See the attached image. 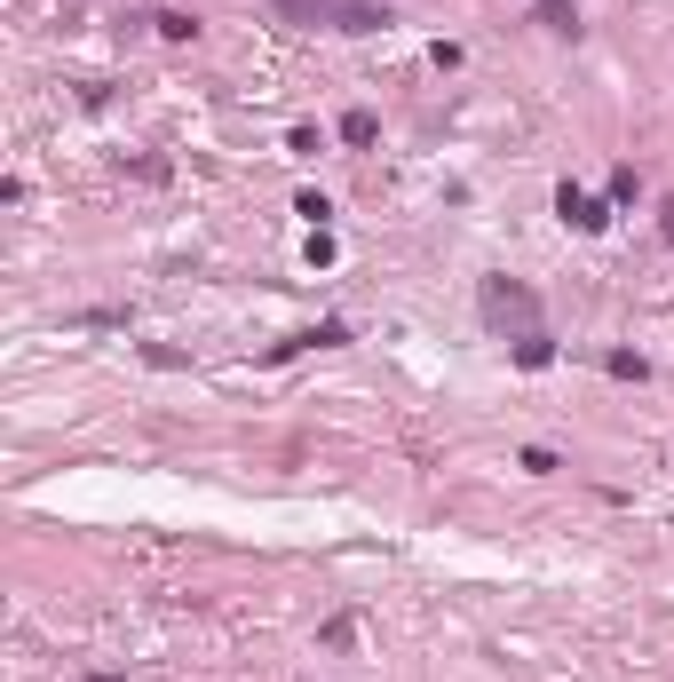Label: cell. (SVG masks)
Wrapping results in <instances>:
<instances>
[{
  "label": "cell",
  "instance_id": "cell-9",
  "mask_svg": "<svg viewBox=\"0 0 674 682\" xmlns=\"http://www.w3.org/2000/svg\"><path fill=\"white\" fill-rule=\"evenodd\" d=\"M373 135H381V119H373V112H349V119H341V143H373Z\"/></svg>",
  "mask_w": 674,
  "mask_h": 682
},
{
  "label": "cell",
  "instance_id": "cell-11",
  "mask_svg": "<svg viewBox=\"0 0 674 682\" xmlns=\"http://www.w3.org/2000/svg\"><path fill=\"white\" fill-rule=\"evenodd\" d=\"M659 215H667V238H674V199H667V207H659Z\"/></svg>",
  "mask_w": 674,
  "mask_h": 682
},
{
  "label": "cell",
  "instance_id": "cell-4",
  "mask_svg": "<svg viewBox=\"0 0 674 682\" xmlns=\"http://www.w3.org/2000/svg\"><path fill=\"white\" fill-rule=\"evenodd\" d=\"M270 16H286V24H334V0H270Z\"/></svg>",
  "mask_w": 674,
  "mask_h": 682
},
{
  "label": "cell",
  "instance_id": "cell-1",
  "mask_svg": "<svg viewBox=\"0 0 674 682\" xmlns=\"http://www.w3.org/2000/svg\"><path fill=\"white\" fill-rule=\"evenodd\" d=\"M484 326L508 341L540 334V294L532 286H516V278H484Z\"/></svg>",
  "mask_w": 674,
  "mask_h": 682
},
{
  "label": "cell",
  "instance_id": "cell-5",
  "mask_svg": "<svg viewBox=\"0 0 674 682\" xmlns=\"http://www.w3.org/2000/svg\"><path fill=\"white\" fill-rule=\"evenodd\" d=\"M516 365H524V373H540V365H556V341H548V326H540V334H524V341H516Z\"/></svg>",
  "mask_w": 674,
  "mask_h": 682
},
{
  "label": "cell",
  "instance_id": "cell-8",
  "mask_svg": "<svg viewBox=\"0 0 674 682\" xmlns=\"http://www.w3.org/2000/svg\"><path fill=\"white\" fill-rule=\"evenodd\" d=\"M603 373H611V381H643V373H651V365H643V357H635V349H611V357H603Z\"/></svg>",
  "mask_w": 674,
  "mask_h": 682
},
{
  "label": "cell",
  "instance_id": "cell-6",
  "mask_svg": "<svg viewBox=\"0 0 674 682\" xmlns=\"http://www.w3.org/2000/svg\"><path fill=\"white\" fill-rule=\"evenodd\" d=\"M318 643H326V651H349V643H357V619H349V611H334V619L318 627Z\"/></svg>",
  "mask_w": 674,
  "mask_h": 682
},
{
  "label": "cell",
  "instance_id": "cell-7",
  "mask_svg": "<svg viewBox=\"0 0 674 682\" xmlns=\"http://www.w3.org/2000/svg\"><path fill=\"white\" fill-rule=\"evenodd\" d=\"M151 24H159V32H167V40H199V16H183V8H159V16H151Z\"/></svg>",
  "mask_w": 674,
  "mask_h": 682
},
{
  "label": "cell",
  "instance_id": "cell-2",
  "mask_svg": "<svg viewBox=\"0 0 674 682\" xmlns=\"http://www.w3.org/2000/svg\"><path fill=\"white\" fill-rule=\"evenodd\" d=\"M556 215L571 230H603V223H611V207H603V199H587L579 183H563V191H556Z\"/></svg>",
  "mask_w": 674,
  "mask_h": 682
},
{
  "label": "cell",
  "instance_id": "cell-3",
  "mask_svg": "<svg viewBox=\"0 0 674 682\" xmlns=\"http://www.w3.org/2000/svg\"><path fill=\"white\" fill-rule=\"evenodd\" d=\"M389 8H365V0H334V32H381Z\"/></svg>",
  "mask_w": 674,
  "mask_h": 682
},
{
  "label": "cell",
  "instance_id": "cell-10",
  "mask_svg": "<svg viewBox=\"0 0 674 682\" xmlns=\"http://www.w3.org/2000/svg\"><path fill=\"white\" fill-rule=\"evenodd\" d=\"M540 24H548V32H579V16H571V0H540Z\"/></svg>",
  "mask_w": 674,
  "mask_h": 682
}]
</instances>
